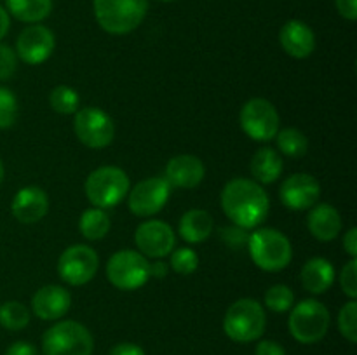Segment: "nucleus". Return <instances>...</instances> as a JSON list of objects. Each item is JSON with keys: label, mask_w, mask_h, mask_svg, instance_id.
<instances>
[{"label": "nucleus", "mask_w": 357, "mask_h": 355, "mask_svg": "<svg viewBox=\"0 0 357 355\" xmlns=\"http://www.w3.org/2000/svg\"><path fill=\"white\" fill-rule=\"evenodd\" d=\"M222 207L227 218L241 228H257L267 219L271 200L260 183L236 178L222 190Z\"/></svg>", "instance_id": "1"}, {"label": "nucleus", "mask_w": 357, "mask_h": 355, "mask_svg": "<svg viewBox=\"0 0 357 355\" xmlns=\"http://www.w3.org/2000/svg\"><path fill=\"white\" fill-rule=\"evenodd\" d=\"M93 9L107 33L128 35L143 23L149 0H93Z\"/></svg>", "instance_id": "2"}, {"label": "nucleus", "mask_w": 357, "mask_h": 355, "mask_svg": "<svg viewBox=\"0 0 357 355\" xmlns=\"http://www.w3.org/2000/svg\"><path fill=\"white\" fill-rule=\"evenodd\" d=\"M251 260L265 271H279L291 263V242L275 228H258L248 237Z\"/></svg>", "instance_id": "3"}, {"label": "nucleus", "mask_w": 357, "mask_h": 355, "mask_svg": "<svg viewBox=\"0 0 357 355\" xmlns=\"http://www.w3.org/2000/svg\"><path fill=\"white\" fill-rule=\"evenodd\" d=\"M267 317L257 299L241 298L229 306L223 319V331L237 343L257 341L264 334Z\"/></svg>", "instance_id": "4"}, {"label": "nucleus", "mask_w": 357, "mask_h": 355, "mask_svg": "<svg viewBox=\"0 0 357 355\" xmlns=\"http://www.w3.org/2000/svg\"><path fill=\"white\" fill-rule=\"evenodd\" d=\"M131 190L129 176L115 166L94 169L86 180V195L93 205L100 209L115 207Z\"/></svg>", "instance_id": "5"}, {"label": "nucleus", "mask_w": 357, "mask_h": 355, "mask_svg": "<svg viewBox=\"0 0 357 355\" xmlns=\"http://www.w3.org/2000/svg\"><path fill=\"white\" fill-rule=\"evenodd\" d=\"M94 340L86 326L75 320H63L49 327L42 338L44 355H91Z\"/></svg>", "instance_id": "6"}, {"label": "nucleus", "mask_w": 357, "mask_h": 355, "mask_svg": "<svg viewBox=\"0 0 357 355\" xmlns=\"http://www.w3.org/2000/svg\"><path fill=\"white\" fill-rule=\"evenodd\" d=\"M328 329H330V312L317 299H303L291 310L289 331L300 343H317L326 336Z\"/></svg>", "instance_id": "7"}, {"label": "nucleus", "mask_w": 357, "mask_h": 355, "mask_svg": "<svg viewBox=\"0 0 357 355\" xmlns=\"http://www.w3.org/2000/svg\"><path fill=\"white\" fill-rule=\"evenodd\" d=\"M107 277L114 287L121 291H135L143 287L150 278L149 261L136 251H119L108 260Z\"/></svg>", "instance_id": "8"}, {"label": "nucleus", "mask_w": 357, "mask_h": 355, "mask_svg": "<svg viewBox=\"0 0 357 355\" xmlns=\"http://www.w3.org/2000/svg\"><path fill=\"white\" fill-rule=\"evenodd\" d=\"M73 131L79 141L87 148L100 150L110 145L115 136L114 120L108 113L96 106H87L75 111Z\"/></svg>", "instance_id": "9"}, {"label": "nucleus", "mask_w": 357, "mask_h": 355, "mask_svg": "<svg viewBox=\"0 0 357 355\" xmlns=\"http://www.w3.org/2000/svg\"><path fill=\"white\" fill-rule=\"evenodd\" d=\"M241 129L255 141H271L279 131V113L274 104L264 97H253L239 115Z\"/></svg>", "instance_id": "10"}, {"label": "nucleus", "mask_w": 357, "mask_h": 355, "mask_svg": "<svg viewBox=\"0 0 357 355\" xmlns=\"http://www.w3.org/2000/svg\"><path fill=\"white\" fill-rule=\"evenodd\" d=\"M100 258L96 251L84 244L70 246L58 260V274L70 285H84L96 275Z\"/></svg>", "instance_id": "11"}, {"label": "nucleus", "mask_w": 357, "mask_h": 355, "mask_svg": "<svg viewBox=\"0 0 357 355\" xmlns=\"http://www.w3.org/2000/svg\"><path fill=\"white\" fill-rule=\"evenodd\" d=\"M171 184L166 178H149L139 181L129 191V211L139 218H149L162 211L166 202L169 200Z\"/></svg>", "instance_id": "12"}, {"label": "nucleus", "mask_w": 357, "mask_h": 355, "mask_svg": "<svg viewBox=\"0 0 357 355\" xmlns=\"http://www.w3.org/2000/svg\"><path fill=\"white\" fill-rule=\"evenodd\" d=\"M135 242L143 256L157 260V258H164L173 253L176 237H174L173 228L167 223L159 221V219H150V221L142 223L136 228Z\"/></svg>", "instance_id": "13"}, {"label": "nucleus", "mask_w": 357, "mask_h": 355, "mask_svg": "<svg viewBox=\"0 0 357 355\" xmlns=\"http://www.w3.org/2000/svg\"><path fill=\"white\" fill-rule=\"evenodd\" d=\"M54 33L42 24H30L20 33L16 56L26 65H40L54 51Z\"/></svg>", "instance_id": "14"}, {"label": "nucleus", "mask_w": 357, "mask_h": 355, "mask_svg": "<svg viewBox=\"0 0 357 355\" xmlns=\"http://www.w3.org/2000/svg\"><path fill=\"white\" fill-rule=\"evenodd\" d=\"M321 195V184L312 174L296 173L286 178L281 184L279 197L282 204L293 211H305L316 205L317 198Z\"/></svg>", "instance_id": "15"}, {"label": "nucleus", "mask_w": 357, "mask_h": 355, "mask_svg": "<svg viewBox=\"0 0 357 355\" xmlns=\"http://www.w3.org/2000/svg\"><path fill=\"white\" fill-rule=\"evenodd\" d=\"M13 216L20 223L31 225L37 223L47 214L49 211V197L40 187H24L17 190L14 195L13 204H10Z\"/></svg>", "instance_id": "16"}, {"label": "nucleus", "mask_w": 357, "mask_h": 355, "mask_svg": "<svg viewBox=\"0 0 357 355\" xmlns=\"http://www.w3.org/2000/svg\"><path fill=\"white\" fill-rule=\"evenodd\" d=\"M72 305V296L61 285L49 284L38 289L31 298V310L42 320L61 319Z\"/></svg>", "instance_id": "17"}, {"label": "nucleus", "mask_w": 357, "mask_h": 355, "mask_svg": "<svg viewBox=\"0 0 357 355\" xmlns=\"http://www.w3.org/2000/svg\"><path fill=\"white\" fill-rule=\"evenodd\" d=\"M279 42L286 54L296 59H305L316 49V35L312 28L300 19H291L282 24L279 31Z\"/></svg>", "instance_id": "18"}, {"label": "nucleus", "mask_w": 357, "mask_h": 355, "mask_svg": "<svg viewBox=\"0 0 357 355\" xmlns=\"http://www.w3.org/2000/svg\"><path fill=\"white\" fill-rule=\"evenodd\" d=\"M204 176V164L195 155H176L166 166V180L171 187L195 188L202 183Z\"/></svg>", "instance_id": "19"}, {"label": "nucleus", "mask_w": 357, "mask_h": 355, "mask_svg": "<svg viewBox=\"0 0 357 355\" xmlns=\"http://www.w3.org/2000/svg\"><path fill=\"white\" fill-rule=\"evenodd\" d=\"M307 226L317 240L328 242V240L337 239L342 230L340 212L330 204L316 205V207L310 209Z\"/></svg>", "instance_id": "20"}, {"label": "nucleus", "mask_w": 357, "mask_h": 355, "mask_svg": "<svg viewBox=\"0 0 357 355\" xmlns=\"http://www.w3.org/2000/svg\"><path fill=\"white\" fill-rule=\"evenodd\" d=\"M302 285L312 294H323L333 285L335 268L326 258H312L307 261L300 274Z\"/></svg>", "instance_id": "21"}, {"label": "nucleus", "mask_w": 357, "mask_h": 355, "mask_svg": "<svg viewBox=\"0 0 357 355\" xmlns=\"http://www.w3.org/2000/svg\"><path fill=\"white\" fill-rule=\"evenodd\" d=\"M213 223L211 214L204 209H190V211L185 212L180 219V226H178V232H180L181 239L187 240L190 244H199L204 242L213 232Z\"/></svg>", "instance_id": "22"}, {"label": "nucleus", "mask_w": 357, "mask_h": 355, "mask_svg": "<svg viewBox=\"0 0 357 355\" xmlns=\"http://www.w3.org/2000/svg\"><path fill=\"white\" fill-rule=\"evenodd\" d=\"M282 159L274 148H260L251 159V174L264 184L274 183L282 174Z\"/></svg>", "instance_id": "23"}, {"label": "nucleus", "mask_w": 357, "mask_h": 355, "mask_svg": "<svg viewBox=\"0 0 357 355\" xmlns=\"http://www.w3.org/2000/svg\"><path fill=\"white\" fill-rule=\"evenodd\" d=\"M7 9L23 23H40L51 14L52 0H6Z\"/></svg>", "instance_id": "24"}, {"label": "nucleus", "mask_w": 357, "mask_h": 355, "mask_svg": "<svg viewBox=\"0 0 357 355\" xmlns=\"http://www.w3.org/2000/svg\"><path fill=\"white\" fill-rule=\"evenodd\" d=\"M79 228L87 240H101L110 232V218L103 209L91 207L80 216Z\"/></svg>", "instance_id": "25"}, {"label": "nucleus", "mask_w": 357, "mask_h": 355, "mask_svg": "<svg viewBox=\"0 0 357 355\" xmlns=\"http://www.w3.org/2000/svg\"><path fill=\"white\" fill-rule=\"evenodd\" d=\"M275 138H278L279 150L288 157L298 159V157L305 155L307 148H309V141H307L305 134L295 127H286L282 131H278Z\"/></svg>", "instance_id": "26"}, {"label": "nucleus", "mask_w": 357, "mask_h": 355, "mask_svg": "<svg viewBox=\"0 0 357 355\" xmlns=\"http://www.w3.org/2000/svg\"><path fill=\"white\" fill-rule=\"evenodd\" d=\"M30 322V310L20 301H6L0 305V326L9 331H20Z\"/></svg>", "instance_id": "27"}, {"label": "nucleus", "mask_w": 357, "mask_h": 355, "mask_svg": "<svg viewBox=\"0 0 357 355\" xmlns=\"http://www.w3.org/2000/svg\"><path fill=\"white\" fill-rule=\"evenodd\" d=\"M49 103H51L52 110L58 111V113L70 115L79 110L80 97L79 93L75 89H72V87L58 86L49 94Z\"/></svg>", "instance_id": "28"}, {"label": "nucleus", "mask_w": 357, "mask_h": 355, "mask_svg": "<svg viewBox=\"0 0 357 355\" xmlns=\"http://www.w3.org/2000/svg\"><path fill=\"white\" fill-rule=\"evenodd\" d=\"M295 303V294H293L291 289L284 284H275L272 287L267 289L265 292V305L272 312H288L289 308Z\"/></svg>", "instance_id": "29"}, {"label": "nucleus", "mask_w": 357, "mask_h": 355, "mask_svg": "<svg viewBox=\"0 0 357 355\" xmlns=\"http://www.w3.org/2000/svg\"><path fill=\"white\" fill-rule=\"evenodd\" d=\"M171 268L180 275H192L199 268V256L190 247H181L171 254Z\"/></svg>", "instance_id": "30"}, {"label": "nucleus", "mask_w": 357, "mask_h": 355, "mask_svg": "<svg viewBox=\"0 0 357 355\" xmlns=\"http://www.w3.org/2000/svg\"><path fill=\"white\" fill-rule=\"evenodd\" d=\"M338 329L347 338L351 343L357 341V303L356 299H351L342 306L340 313H338Z\"/></svg>", "instance_id": "31"}, {"label": "nucleus", "mask_w": 357, "mask_h": 355, "mask_svg": "<svg viewBox=\"0 0 357 355\" xmlns=\"http://www.w3.org/2000/svg\"><path fill=\"white\" fill-rule=\"evenodd\" d=\"M17 118V100L7 87L0 86V129L14 125Z\"/></svg>", "instance_id": "32"}, {"label": "nucleus", "mask_w": 357, "mask_h": 355, "mask_svg": "<svg viewBox=\"0 0 357 355\" xmlns=\"http://www.w3.org/2000/svg\"><path fill=\"white\" fill-rule=\"evenodd\" d=\"M340 285H342V291H344L349 298L356 299L357 296V260L356 258H351V261L342 268Z\"/></svg>", "instance_id": "33"}, {"label": "nucleus", "mask_w": 357, "mask_h": 355, "mask_svg": "<svg viewBox=\"0 0 357 355\" xmlns=\"http://www.w3.org/2000/svg\"><path fill=\"white\" fill-rule=\"evenodd\" d=\"M17 68V56L9 45L0 44V80H7Z\"/></svg>", "instance_id": "34"}, {"label": "nucleus", "mask_w": 357, "mask_h": 355, "mask_svg": "<svg viewBox=\"0 0 357 355\" xmlns=\"http://www.w3.org/2000/svg\"><path fill=\"white\" fill-rule=\"evenodd\" d=\"M222 237L230 247H243L244 244H248V235H246V230L241 228V226H236V228H222Z\"/></svg>", "instance_id": "35"}, {"label": "nucleus", "mask_w": 357, "mask_h": 355, "mask_svg": "<svg viewBox=\"0 0 357 355\" xmlns=\"http://www.w3.org/2000/svg\"><path fill=\"white\" fill-rule=\"evenodd\" d=\"M338 14L349 21H356L357 17V0H335Z\"/></svg>", "instance_id": "36"}, {"label": "nucleus", "mask_w": 357, "mask_h": 355, "mask_svg": "<svg viewBox=\"0 0 357 355\" xmlns=\"http://www.w3.org/2000/svg\"><path fill=\"white\" fill-rule=\"evenodd\" d=\"M255 355H286L284 348L279 343L271 340H264L257 345V350H255Z\"/></svg>", "instance_id": "37"}, {"label": "nucleus", "mask_w": 357, "mask_h": 355, "mask_svg": "<svg viewBox=\"0 0 357 355\" xmlns=\"http://www.w3.org/2000/svg\"><path fill=\"white\" fill-rule=\"evenodd\" d=\"M3 355H37V350L28 341H16V343H13L7 348Z\"/></svg>", "instance_id": "38"}, {"label": "nucleus", "mask_w": 357, "mask_h": 355, "mask_svg": "<svg viewBox=\"0 0 357 355\" xmlns=\"http://www.w3.org/2000/svg\"><path fill=\"white\" fill-rule=\"evenodd\" d=\"M108 355H145V350L135 343H119L112 348Z\"/></svg>", "instance_id": "39"}, {"label": "nucleus", "mask_w": 357, "mask_h": 355, "mask_svg": "<svg viewBox=\"0 0 357 355\" xmlns=\"http://www.w3.org/2000/svg\"><path fill=\"white\" fill-rule=\"evenodd\" d=\"M344 249H345V253H347L351 258L357 256V228H356V226H352V228L349 230L347 233H345Z\"/></svg>", "instance_id": "40"}, {"label": "nucleus", "mask_w": 357, "mask_h": 355, "mask_svg": "<svg viewBox=\"0 0 357 355\" xmlns=\"http://www.w3.org/2000/svg\"><path fill=\"white\" fill-rule=\"evenodd\" d=\"M169 271V267H167L166 261H153V263H149V274L150 277L153 278H164Z\"/></svg>", "instance_id": "41"}, {"label": "nucleus", "mask_w": 357, "mask_h": 355, "mask_svg": "<svg viewBox=\"0 0 357 355\" xmlns=\"http://www.w3.org/2000/svg\"><path fill=\"white\" fill-rule=\"evenodd\" d=\"M10 26V19H9V13H7L3 7H0V40L7 35Z\"/></svg>", "instance_id": "42"}, {"label": "nucleus", "mask_w": 357, "mask_h": 355, "mask_svg": "<svg viewBox=\"0 0 357 355\" xmlns=\"http://www.w3.org/2000/svg\"><path fill=\"white\" fill-rule=\"evenodd\" d=\"M3 176H6V169H3V164H2V160H0V184H2Z\"/></svg>", "instance_id": "43"}, {"label": "nucleus", "mask_w": 357, "mask_h": 355, "mask_svg": "<svg viewBox=\"0 0 357 355\" xmlns=\"http://www.w3.org/2000/svg\"><path fill=\"white\" fill-rule=\"evenodd\" d=\"M159 2H174V0H159Z\"/></svg>", "instance_id": "44"}]
</instances>
